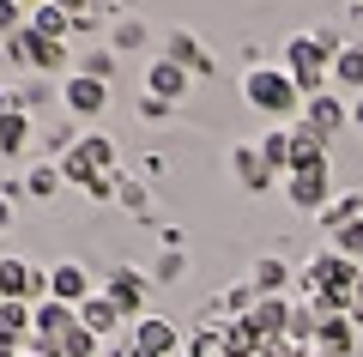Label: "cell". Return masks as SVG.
Instances as JSON below:
<instances>
[{
  "label": "cell",
  "mask_w": 363,
  "mask_h": 357,
  "mask_svg": "<svg viewBox=\"0 0 363 357\" xmlns=\"http://www.w3.org/2000/svg\"><path fill=\"white\" fill-rule=\"evenodd\" d=\"M285 73L297 79L303 97H321L327 79H333V49H327L321 37H291L285 43Z\"/></svg>",
  "instance_id": "1"
},
{
  "label": "cell",
  "mask_w": 363,
  "mask_h": 357,
  "mask_svg": "<svg viewBox=\"0 0 363 357\" xmlns=\"http://www.w3.org/2000/svg\"><path fill=\"white\" fill-rule=\"evenodd\" d=\"M242 97L255 103V109H267V115H291L297 109V79L285 73V67H248L242 73Z\"/></svg>",
  "instance_id": "2"
},
{
  "label": "cell",
  "mask_w": 363,
  "mask_h": 357,
  "mask_svg": "<svg viewBox=\"0 0 363 357\" xmlns=\"http://www.w3.org/2000/svg\"><path fill=\"white\" fill-rule=\"evenodd\" d=\"M61 176H67V182H79V188H91L97 176H121L116 140H104V133H85V140H73V152H67Z\"/></svg>",
  "instance_id": "3"
},
{
  "label": "cell",
  "mask_w": 363,
  "mask_h": 357,
  "mask_svg": "<svg viewBox=\"0 0 363 357\" xmlns=\"http://www.w3.org/2000/svg\"><path fill=\"white\" fill-rule=\"evenodd\" d=\"M73 327H79V309L55 303V297H43V303L30 309V333H37V351H55V345H61Z\"/></svg>",
  "instance_id": "4"
},
{
  "label": "cell",
  "mask_w": 363,
  "mask_h": 357,
  "mask_svg": "<svg viewBox=\"0 0 363 357\" xmlns=\"http://www.w3.org/2000/svg\"><path fill=\"white\" fill-rule=\"evenodd\" d=\"M285 194H291V206H303V212H321V206L333 200V188H327V158L321 164H297L285 176Z\"/></svg>",
  "instance_id": "5"
},
{
  "label": "cell",
  "mask_w": 363,
  "mask_h": 357,
  "mask_svg": "<svg viewBox=\"0 0 363 357\" xmlns=\"http://www.w3.org/2000/svg\"><path fill=\"white\" fill-rule=\"evenodd\" d=\"M61 103L73 115H97L109 103V85H104V73H67V85H61Z\"/></svg>",
  "instance_id": "6"
},
{
  "label": "cell",
  "mask_w": 363,
  "mask_h": 357,
  "mask_svg": "<svg viewBox=\"0 0 363 357\" xmlns=\"http://www.w3.org/2000/svg\"><path fill=\"white\" fill-rule=\"evenodd\" d=\"M49 291V273L25 267V260H0V297L6 303H30V297Z\"/></svg>",
  "instance_id": "7"
},
{
  "label": "cell",
  "mask_w": 363,
  "mask_h": 357,
  "mask_svg": "<svg viewBox=\"0 0 363 357\" xmlns=\"http://www.w3.org/2000/svg\"><path fill=\"white\" fill-rule=\"evenodd\" d=\"M13 55L18 61H30V67H43V73H55V67H67V43H49V37H37V31H13Z\"/></svg>",
  "instance_id": "8"
},
{
  "label": "cell",
  "mask_w": 363,
  "mask_h": 357,
  "mask_svg": "<svg viewBox=\"0 0 363 357\" xmlns=\"http://www.w3.org/2000/svg\"><path fill=\"white\" fill-rule=\"evenodd\" d=\"M345 121H351V103L345 97H333V91H321V97H309V133H315V140H333V133L339 128H345Z\"/></svg>",
  "instance_id": "9"
},
{
  "label": "cell",
  "mask_w": 363,
  "mask_h": 357,
  "mask_svg": "<svg viewBox=\"0 0 363 357\" xmlns=\"http://www.w3.org/2000/svg\"><path fill=\"white\" fill-rule=\"evenodd\" d=\"M133 345L152 351V357H169L182 345V327H176V321H164V315H140V321H133Z\"/></svg>",
  "instance_id": "10"
},
{
  "label": "cell",
  "mask_w": 363,
  "mask_h": 357,
  "mask_svg": "<svg viewBox=\"0 0 363 357\" xmlns=\"http://www.w3.org/2000/svg\"><path fill=\"white\" fill-rule=\"evenodd\" d=\"M145 91H152V97H164V103H176L182 91H188V67H182L176 55H157V61L145 67Z\"/></svg>",
  "instance_id": "11"
},
{
  "label": "cell",
  "mask_w": 363,
  "mask_h": 357,
  "mask_svg": "<svg viewBox=\"0 0 363 357\" xmlns=\"http://www.w3.org/2000/svg\"><path fill=\"white\" fill-rule=\"evenodd\" d=\"M49 297H55V303H67V309H79V303L91 297L85 267H79V260H61V267H49Z\"/></svg>",
  "instance_id": "12"
},
{
  "label": "cell",
  "mask_w": 363,
  "mask_h": 357,
  "mask_svg": "<svg viewBox=\"0 0 363 357\" xmlns=\"http://www.w3.org/2000/svg\"><path fill=\"white\" fill-rule=\"evenodd\" d=\"M351 345H357V321H351V315H321V327H315V351L351 357Z\"/></svg>",
  "instance_id": "13"
},
{
  "label": "cell",
  "mask_w": 363,
  "mask_h": 357,
  "mask_svg": "<svg viewBox=\"0 0 363 357\" xmlns=\"http://www.w3.org/2000/svg\"><path fill=\"white\" fill-rule=\"evenodd\" d=\"M104 297L121 309V315H140V303H145V279H140L133 267H116V273H109V285H104Z\"/></svg>",
  "instance_id": "14"
},
{
  "label": "cell",
  "mask_w": 363,
  "mask_h": 357,
  "mask_svg": "<svg viewBox=\"0 0 363 357\" xmlns=\"http://www.w3.org/2000/svg\"><path fill=\"white\" fill-rule=\"evenodd\" d=\"M79 327H91L97 339H116V327H121V309L109 303L104 291H91L85 303H79Z\"/></svg>",
  "instance_id": "15"
},
{
  "label": "cell",
  "mask_w": 363,
  "mask_h": 357,
  "mask_svg": "<svg viewBox=\"0 0 363 357\" xmlns=\"http://www.w3.org/2000/svg\"><path fill=\"white\" fill-rule=\"evenodd\" d=\"M242 321H248L255 333H267V339H285V327H291V303H285V297H260V303L248 309Z\"/></svg>",
  "instance_id": "16"
},
{
  "label": "cell",
  "mask_w": 363,
  "mask_h": 357,
  "mask_svg": "<svg viewBox=\"0 0 363 357\" xmlns=\"http://www.w3.org/2000/svg\"><path fill=\"white\" fill-rule=\"evenodd\" d=\"M230 164H236V182H242L248 194H267L272 188V170H267V158H260V145H236Z\"/></svg>",
  "instance_id": "17"
},
{
  "label": "cell",
  "mask_w": 363,
  "mask_h": 357,
  "mask_svg": "<svg viewBox=\"0 0 363 357\" xmlns=\"http://www.w3.org/2000/svg\"><path fill=\"white\" fill-rule=\"evenodd\" d=\"M321 224L333 230V236L339 230H357L363 224V194H333V200L321 206Z\"/></svg>",
  "instance_id": "18"
},
{
  "label": "cell",
  "mask_w": 363,
  "mask_h": 357,
  "mask_svg": "<svg viewBox=\"0 0 363 357\" xmlns=\"http://www.w3.org/2000/svg\"><path fill=\"white\" fill-rule=\"evenodd\" d=\"M30 339V303H0V351H18Z\"/></svg>",
  "instance_id": "19"
},
{
  "label": "cell",
  "mask_w": 363,
  "mask_h": 357,
  "mask_svg": "<svg viewBox=\"0 0 363 357\" xmlns=\"http://www.w3.org/2000/svg\"><path fill=\"white\" fill-rule=\"evenodd\" d=\"M73 25H79V18L67 13V6H55V0H43L37 13H30V31H37V37H49V43H61Z\"/></svg>",
  "instance_id": "20"
},
{
  "label": "cell",
  "mask_w": 363,
  "mask_h": 357,
  "mask_svg": "<svg viewBox=\"0 0 363 357\" xmlns=\"http://www.w3.org/2000/svg\"><path fill=\"white\" fill-rule=\"evenodd\" d=\"M333 85L363 97V49H339V55H333Z\"/></svg>",
  "instance_id": "21"
},
{
  "label": "cell",
  "mask_w": 363,
  "mask_h": 357,
  "mask_svg": "<svg viewBox=\"0 0 363 357\" xmlns=\"http://www.w3.org/2000/svg\"><path fill=\"white\" fill-rule=\"evenodd\" d=\"M61 164H49V158H43V164H30V176H25V194H37V200H49V194H61Z\"/></svg>",
  "instance_id": "22"
},
{
  "label": "cell",
  "mask_w": 363,
  "mask_h": 357,
  "mask_svg": "<svg viewBox=\"0 0 363 357\" xmlns=\"http://www.w3.org/2000/svg\"><path fill=\"white\" fill-rule=\"evenodd\" d=\"M55 357H104V339H97L91 327H73L61 345H55Z\"/></svg>",
  "instance_id": "23"
},
{
  "label": "cell",
  "mask_w": 363,
  "mask_h": 357,
  "mask_svg": "<svg viewBox=\"0 0 363 357\" xmlns=\"http://www.w3.org/2000/svg\"><path fill=\"white\" fill-rule=\"evenodd\" d=\"M25 140H30V115H25V109L0 115V152L13 158V152H18V145H25Z\"/></svg>",
  "instance_id": "24"
},
{
  "label": "cell",
  "mask_w": 363,
  "mask_h": 357,
  "mask_svg": "<svg viewBox=\"0 0 363 357\" xmlns=\"http://www.w3.org/2000/svg\"><path fill=\"white\" fill-rule=\"evenodd\" d=\"M279 285H285V260H255V297H279Z\"/></svg>",
  "instance_id": "25"
},
{
  "label": "cell",
  "mask_w": 363,
  "mask_h": 357,
  "mask_svg": "<svg viewBox=\"0 0 363 357\" xmlns=\"http://www.w3.org/2000/svg\"><path fill=\"white\" fill-rule=\"evenodd\" d=\"M260 158H267V170H291V133L285 128L267 133V140H260Z\"/></svg>",
  "instance_id": "26"
},
{
  "label": "cell",
  "mask_w": 363,
  "mask_h": 357,
  "mask_svg": "<svg viewBox=\"0 0 363 357\" xmlns=\"http://www.w3.org/2000/svg\"><path fill=\"white\" fill-rule=\"evenodd\" d=\"M315 327H321V315H309V309H291V327H285V339H291V345H303V339L315 345Z\"/></svg>",
  "instance_id": "27"
},
{
  "label": "cell",
  "mask_w": 363,
  "mask_h": 357,
  "mask_svg": "<svg viewBox=\"0 0 363 357\" xmlns=\"http://www.w3.org/2000/svg\"><path fill=\"white\" fill-rule=\"evenodd\" d=\"M169 109H176V103L152 97V91H145V97H140V115H145V121H169Z\"/></svg>",
  "instance_id": "28"
},
{
  "label": "cell",
  "mask_w": 363,
  "mask_h": 357,
  "mask_svg": "<svg viewBox=\"0 0 363 357\" xmlns=\"http://www.w3.org/2000/svg\"><path fill=\"white\" fill-rule=\"evenodd\" d=\"M18 13H25L18 0H0V31H25V25H18Z\"/></svg>",
  "instance_id": "29"
},
{
  "label": "cell",
  "mask_w": 363,
  "mask_h": 357,
  "mask_svg": "<svg viewBox=\"0 0 363 357\" xmlns=\"http://www.w3.org/2000/svg\"><path fill=\"white\" fill-rule=\"evenodd\" d=\"M157 279H182V255H176V248H169V255L157 260Z\"/></svg>",
  "instance_id": "30"
},
{
  "label": "cell",
  "mask_w": 363,
  "mask_h": 357,
  "mask_svg": "<svg viewBox=\"0 0 363 357\" xmlns=\"http://www.w3.org/2000/svg\"><path fill=\"white\" fill-rule=\"evenodd\" d=\"M13 224V200H6V194H0V230Z\"/></svg>",
  "instance_id": "31"
},
{
  "label": "cell",
  "mask_w": 363,
  "mask_h": 357,
  "mask_svg": "<svg viewBox=\"0 0 363 357\" xmlns=\"http://www.w3.org/2000/svg\"><path fill=\"white\" fill-rule=\"evenodd\" d=\"M351 121H357V128H363V97H357V103H351Z\"/></svg>",
  "instance_id": "32"
},
{
  "label": "cell",
  "mask_w": 363,
  "mask_h": 357,
  "mask_svg": "<svg viewBox=\"0 0 363 357\" xmlns=\"http://www.w3.org/2000/svg\"><path fill=\"white\" fill-rule=\"evenodd\" d=\"M55 6H67V13H73V6H79V0H55Z\"/></svg>",
  "instance_id": "33"
},
{
  "label": "cell",
  "mask_w": 363,
  "mask_h": 357,
  "mask_svg": "<svg viewBox=\"0 0 363 357\" xmlns=\"http://www.w3.org/2000/svg\"><path fill=\"white\" fill-rule=\"evenodd\" d=\"M18 6H30V13H37V6H43V0H18Z\"/></svg>",
  "instance_id": "34"
},
{
  "label": "cell",
  "mask_w": 363,
  "mask_h": 357,
  "mask_svg": "<svg viewBox=\"0 0 363 357\" xmlns=\"http://www.w3.org/2000/svg\"><path fill=\"white\" fill-rule=\"evenodd\" d=\"M128 357H152V351H140V345H133V351H128Z\"/></svg>",
  "instance_id": "35"
},
{
  "label": "cell",
  "mask_w": 363,
  "mask_h": 357,
  "mask_svg": "<svg viewBox=\"0 0 363 357\" xmlns=\"http://www.w3.org/2000/svg\"><path fill=\"white\" fill-rule=\"evenodd\" d=\"M25 357H55V351H25Z\"/></svg>",
  "instance_id": "36"
},
{
  "label": "cell",
  "mask_w": 363,
  "mask_h": 357,
  "mask_svg": "<svg viewBox=\"0 0 363 357\" xmlns=\"http://www.w3.org/2000/svg\"><path fill=\"white\" fill-rule=\"evenodd\" d=\"M0 357H18V351H0Z\"/></svg>",
  "instance_id": "37"
},
{
  "label": "cell",
  "mask_w": 363,
  "mask_h": 357,
  "mask_svg": "<svg viewBox=\"0 0 363 357\" xmlns=\"http://www.w3.org/2000/svg\"><path fill=\"white\" fill-rule=\"evenodd\" d=\"M0 303H6V297H0Z\"/></svg>",
  "instance_id": "38"
},
{
  "label": "cell",
  "mask_w": 363,
  "mask_h": 357,
  "mask_svg": "<svg viewBox=\"0 0 363 357\" xmlns=\"http://www.w3.org/2000/svg\"><path fill=\"white\" fill-rule=\"evenodd\" d=\"M357 6H363V0H357Z\"/></svg>",
  "instance_id": "39"
}]
</instances>
